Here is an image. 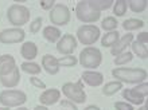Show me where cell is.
<instances>
[{"mask_svg":"<svg viewBox=\"0 0 148 110\" xmlns=\"http://www.w3.org/2000/svg\"><path fill=\"white\" fill-rule=\"evenodd\" d=\"M133 90L136 91V93L140 95V97H143V98H147V95H148V83L147 82L139 83V85H136V86L133 87Z\"/></svg>","mask_w":148,"mask_h":110,"instance_id":"4dcf8cb0","label":"cell"},{"mask_svg":"<svg viewBox=\"0 0 148 110\" xmlns=\"http://www.w3.org/2000/svg\"><path fill=\"white\" fill-rule=\"evenodd\" d=\"M7 19L12 26H15L16 28H20L22 26L28 23L30 10L22 4H12L7 10Z\"/></svg>","mask_w":148,"mask_h":110,"instance_id":"7a4b0ae2","label":"cell"},{"mask_svg":"<svg viewBox=\"0 0 148 110\" xmlns=\"http://www.w3.org/2000/svg\"><path fill=\"white\" fill-rule=\"evenodd\" d=\"M16 110H28V109H27V107H18Z\"/></svg>","mask_w":148,"mask_h":110,"instance_id":"60d3db41","label":"cell"},{"mask_svg":"<svg viewBox=\"0 0 148 110\" xmlns=\"http://www.w3.org/2000/svg\"><path fill=\"white\" fill-rule=\"evenodd\" d=\"M34 110H49V109H47V106L39 105V106H35V107H34Z\"/></svg>","mask_w":148,"mask_h":110,"instance_id":"f35d334b","label":"cell"},{"mask_svg":"<svg viewBox=\"0 0 148 110\" xmlns=\"http://www.w3.org/2000/svg\"><path fill=\"white\" fill-rule=\"evenodd\" d=\"M27 102V94L22 90H3L0 93V103L5 107H19Z\"/></svg>","mask_w":148,"mask_h":110,"instance_id":"277c9868","label":"cell"},{"mask_svg":"<svg viewBox=\"0 0 148 110\" xmlns=\"http://www.w3.org/2000/svg\"><path fill=\"white\" fill-rule=\"evenodd\" d=\"M133 40H135V35H132L131 32H128V34H125V35L120 36L119 42H117V43L114 44L112 48H110V54L114 55V56H117L119 54L124 52L125 50L131 46V43H132Z\"/></svg>","mask_w":148,"mask_h":110,"instance_id":"7c38bea8","label":"cell"},{"mask_svg":"<svg viewBox=\"0 0 148 110\" xmlns=\"http://www.w3.org/2000/svg\"><path fill=\"white\" fill-rule=\"evenodd\" d=\"M141 27H144V22L141 19H127L124 20V23H123V28H124L125 31H135V30H140Z\"/></svg>","mask_w":148,"mask_h":110,"instance_id":"603a6c76","label":"cell"},{"mask_svg":"<svg viewBox=\"0 0 148 110\" xmlns=\"http://www.w3.org/2000/svg\"><path fill=\"white\" fill-rule=\"evenodd\" d=\"M0 110H10V107H5V106H4V107H0Z\"/></svg>","mask_w":148,"mask_h":110,"instance_id":"b9f144b4","label":"cell"},{"mask_svg":"<svg viewBox=\"0 0 148 110\" xmlns=\"http://www.w3.org/2000/svg\"><path fill=\"white\" fill-rule=\"evenodd\" d=\"M51 24L57 27V26H66L70 22V10L66 4L63 3H55V5L50 10V15H49Z\"/></svg>","mask_w":148,"mask_h":110,"instance_id":"ba28073f","label":"cell"},{"mask_svg":"<svg viewBox=\"0 0 148 110\" xmlns=\"http://www.w3.org/2000/svg\"><path fill=\"white\" fill-rule=\"evenodd\" d=\"M61 99V91L58 89H47L39 95V101L43 106H51Z\"/></svg>","mask_w":148,"mask_h":110,"instance_id":"4fadbf2b","label":"cell"},{"mask_svg":"<svg viewBox=\"0 0 148 110\" xmlns=\"http://www.w3.org/2000/svg\"><path fill=\"white\" fill-rule=\"evenodd\" d=\"M75 15L79 22L85 24H93L97 20H100L101 14L100 12L93 11L88 4V0H81L75 4Z\"/></svg>","mask_w":148,"mask_h":110,"instance_id":"52a82bcc","label":"cell"},{"mask_svg":"<svg viewBox=\"0 0 148 110\" xmlns=\"http://www.w3.org/2000/svg\"><path fill=\"white\" fill-rule=\"evenodd\" d=\"M112 77L121 83H129V85H139L145 82L147 79V71L139 67H117L112 70Z\"/></svg>","mask_w":148,"mask_h":110,"instance_id":"6da1fadb","label":"cell"},{"mask_svg":"<svg viewBox=\"0 0 148 110\" xmlns=\"http://www.w3.org/2000/svg\"><path fill=\"white\" fill-rule=\"evenodd\" d=\"M78 60L84 69H97L102 62V54L97 47H86L79 52Z\"/></svg>","mask_w":148,"mask_h":110,"instance_id":"3957f363","label":"cell"},{"mask_svg":"<svg viewBox=\"0 0 148 110\" xmlns=\"http://www.w3.org/2000/svg\"><path fill=\"white\" fill-rule=\"evenodd\" d=\"M42 67H43V70L46 71L47 74H50V75L58 74V71H59L58 59L55 58L54 55H51V54L43 55L42 56Z\"/></svg>","mask_w":148,"mask_h":110,"instance_id":"5bb4252c","label":"cell"},{"mask_svg":"<svg viewBox=\"0 0 148 110\" xmlns=\"http://www.w3.org/2000/svg\"><path fill=\"white\" fill-rule=\"evenodd\" d=\"M20 82V70L18 67H15L12 73H10L8 75H4V77H0V83L3 85L4 87L7 89H11V87H16Z\"/></svg>","mask_w":148,"mask_h":110,"instance_id":"2e32d148","label":"cell"},{"mask_svg":"<svg viewBox=\"0 0 148 110\" xmlns=\"http://www.w3.org/2000/svg\"><path fill=\"white\" fill-rule=\"evenodd\" d=\"M121 94H123V98L129 101L128 103H131V105H139V106H141L145 102V98L140 97L133 89H123Z\"/></svg>","mask_w":148,"mask_h":110,"instance_id":"d6986e66","label":"cell"},{"mask_svg":"<svg viewBox=\"0 0 148 110\" xmlns=\"http://www.w3.org/2000/svg\"><path fill=\"white\" fill-rule=\"evenodd\" d=\"M114 109L116 110H135L133 106L128 102H114Z\"/></svg>","mask_w":148,"mask_h":110,"instance_id":"e575fe53","label":"cell"},{"mask_svg":"<svg viewBox=\"0 0 148 110\" xmlns=\"http://www.w3.org/2000/svg\"><path fill=\"white\" fill-rule=\"evenodd\" d=\"M30 83H31L34 87H36V89H46L45 82H43L42 79L36 78V77H31V78H30Z\"/></svg>","mask_w":148,"mask_h":110,"instance_id":"836d02e7","label":"cell"},{"mask_svg":"<svg viewBox=\"0 0 148 110\" xmlns=\"http://www.w3.org/2000/svg\"><path fill=\"white\" fill-rule=\"evenodd\" d=\"M20 69H22V71L30 74L31 77L32 75H38L42 73V69H40L39 65H36L35 62H23L20 65Z\"/></svg>","mask_w":148,"mask_h":110,"instance_id":"d4e9b609","label":"cell"},{"mask_svg":"<svg viewBox=\"0 0 148 110\" xmlns=\"http://www.w3.org/2000/svg\"><path fill=\"white\" fill-rule=\"evenodd\" d=\"M88 4L89 7L96 12H100L101 14L102 11L105 10H109L113 5V0H88Z\"/></svg>","mask_w":148,"mask_h":110,"instance_id":"ffe728a7","label":"cell"},{"mask_svg":"<svg viewBox=\"0 0 148 110\" xmlns=\"http://www.w3.org/2000/svg\"><path fill=\"white\" fill-rule=\"evenodd\" d=\"M61 110H78L77 105L69 99H63L61 101Z\"/></svg>","mask_w":148,"mask_h":110,"instance_id":"d6a6232c","label":"cell"},{"mask_svg":"<svg viewBox=\"0 0 148 110\" xmlns=\"http://www.w3.org/2000/svg\"><path fill=\"white\" fill-rule=\"evenodd\" d=\"M127 4H128L129 10L135 14H140V12L145 11L147 8L148 1L147 0H127Z\"/></svg>","mask_w":148,"mask_h":110,"instance_id":"cb8c5ba5","label":"cell"},{"mask_svg":"<svg viewBox=\"0 0 148 110\" xmlns=\"http://www.w3.org/2000/svg\"><path fill=\"white\" fill-rule=\"evenodd\" d=\"M16 67V60L15 58L10 54L0 55V77L8 75L12 73V70Z\"/></svg>","mask_w":148,"mask_h":110,"instance_id":"9a60e30c","label":"cell"},{"mask_svg":"<svg viewBox=\"0 0 148 110\" xmlns=\"http://www.w3.org/2000/svg\"><path fill=\"white\" fill-rule=\"evenodd\" d=\"M119 90H123V83L119 82V81H112L102 87V94L106 95V97H112L116 93H119Z\"/></svg>","mask_w":148,"mask_h":110,"instance_id":"7402d4cb","label":"cell"},{"mask_svg":"<svg viewBox=\"0 0 148 110\" xmlns=\"http://www.w3.org/2000/svg\"><path fill=\"white\" fill-rule=\"evenodd\" d=\"M62 36V32L58 27H54V26H47V27L43 28V38L50 42V43H57Z\"/></svg>","mask_w":148,"mask_h":110,"instance_id":"ac0fdd59","label":"cell"},{"mask_svg":"<svg viewBox=\"0 0 148 110\" xmlns=\"http://www.w3.org/2000/svg\"><path fill=\"white\" fill-rule=\"evenodd\" d=\"M20 55L23 56L24 59H27L28 62L30 60H34L38 55V47H36L35 43L32 42H24L22 44V48H20Z\"/></svg>","mask_w":148,"mask_h":110,"instance_id":"e0dca14e","label":"cell"},{"mask_svg":"<svg viewBox=\"0 0 148 110\" xmlns=\"http://www.w3.org/2000/svg\"><path fill=\"white\" fill-rule=\"evenodd\" d=\"M39 4H40L42 10H51L55 5V1L54 0H40Z\"/></svg>","mask_w":148,"mask_h":110,"instance_id":"d590c367","label":"cell"},{"mask_svg":"<svg viewBox=\"0 0 148 110\" xmlns=\"http://www.w3.org/2000/svg\"><path fill=\"white\" fill-rule=\"evenodd\" d=\"M119 39H120V34H119V31H110V32H106L105 35L101 38V44L102 47H110L112 48L114 44L119 42Z\"/></svg>","mask_w":148,"mask_h":110,"instance_id":"44dd1931","label":"cell"},{"mask_svg":"<svg viewBox=\"0 0 148 110\" xmlns=\"http://www.w3.org/2000/svg\"><path fill=\"white\" fill-rule=\"evenodd\" d=\"M77 46L78 42L75 36L71 34H66V35L61 36V39L57 42V51L62 55H73Z\"/></svg>","mask_w":148,"mask_h":110,"instance_id":"30bf717a","label":"cell"},{"mask_svg":"<svg viewBox=\"0 0 148 110\" xmlns=\"http://www.w3.org/2000/svg\"><path fill=\"white\" fill-rule=\"evenodd\" d=\"M84 110H101L98 106H96V105H89V106H86Z\"/></svg>","mask_w":148,"mask_h":110,"instance_id":"74e56055","label":"cell"},{"mask_svg":"<svg viewBox=\"0 0 148 110\" xmlns=\"http://www.w3.org/2000/svg\"><path fill=\"white\" fill-rule=\"evenodd\" d=\"M62 93L69 101L74 103H84L86 101V93L82 86V81L78 82H67L62 86Z\"/></svg>","mask_w":148,"mask_h":110,"instance_id":"8992f818","label":"cell"},{"mask_svg":"<svg viewBox=\"0 0 148 110\" xmlns=\"http://www.w3.org/2000/svg\"><path fill=\"white\" fill-rule=\"evenodd\" d=\"M136 40L139 42V43H141L143 46H145V47H147V46H148V34H147V32H140V34L137 35Z\"/></svg>","mask_w":148,"mask_h":110,"instance_id":"8d00e7d4","label":"cell"},{"mask_svg":"<svg viewBox=\"0 0 148 110\" xmlns=\"http://www.w3.org/2000/svg\"><path fill=\"white\" fill-rule=\"evenodd\" d=\"M139 110H147V102L143 103V105H141V106L139 107Z\"/></svg>","mask_w":148,"mask_h":110,"instance_id":"ab89813d","label":"cell"},{"mask_svg":"<svg viewBox=\"0 0 148 110\" xmlns=\"http://www.w3.org/2000/svg\"><path fill=\"white\" fill-rule=\"evenodd\" d=\"M75 36H77L78 42H81L84 46H92L100 39L101 31L94 24H85V26H81L77 30Z\"/></svg>","mask_w":148,"mask_h":110,"instance_id":"5b68a950","label":"cell"},{"mask_svg":"<svg viewBox=\"0 0 148 110\" xmlns=\"http://www.w3.org/2000/svg\"><path fill=\"white\" fill-rule=\"evenodd\" d=\"M42 26H43V19L39 16L35 20H32V23L30 24V31H31L32 34H36V32H39V30L42 28Z\"/></svg>","mask_w":148,"mask_h":110,"instance_id":"1f68e13d","label":"cell"},{"mask_svg":"<svg viewBox=\"0 0 148 110\" xmlns=\"http://www.w3.org/2000/svg\"><path fill=\"white\" fill-rule=\"evenodd\" d=\"M117 26H119V22L114 16H108L105 19L101 22V28L105 30L106 32H110V31H116Z\"/></svg>","mask_w":148,"mask_h":110,"instance_id":"83f0119b","label":"cell"},{"mask_svg":"<svg viewBox=\"0 0 148 110\" xmlns=\"http://www.w3.org/2000/svg\"><path fill=\"white\" fill-rule=\"evenodd\" d=\"M26 38V32L23 28H7L0 32V43L3 44H15L22 43Z\"/></svg>","mask_w":148,"mask_h":110,"instance_id":"9c48e42d","label":"cell"},{"mask_svg":"<svg viewBox=\"0 0 148 110\" xmlns=\"http://www.w3.org/2000/svg\"><path fill=\"white\" fill-rule=\"evenodd\" d=\"M59 67H74L78 63V59L74 55H63V58L58 59Z\"/></svg>","mask_w":148,"mask_h":110,"instance_id":"f546056e","label":"cell"},{"mask_svg":"<svg viewBox=\"0 0 148 110\" xmlns=\"http://www.w3.org/2000/svg\"><path fill=\"white\" fill-rule=\"evenodd\" d=\"M132 59H133L132 51H124V52H121V54H119L116 58L113 59V63H114L116 66H124L127 63L132 62Z\"/></svg>","mask_w":148,"mask_h":110,"instance_id":"4316f807","label":"cell"},{"mask_svg":"<svg viewBox=\"0 0 148 110\" xmlns=\"http://www.w3.org/2000/svg\"><path fill=\"white\" fill-rule=\"evenodd\" d=\"M81 81L85 82L88 86L97 87V86H100V85H102V82H104V75H102L101 73H98V71L86 70L82 73Z\"/></svg>","mask_w":148,"mask_h":110,"instance_id":"8fae6325","label":"cell"},{"mask_svg":"<svg viewBox=\"0 0 148 110\" xmlns=\"http://www.w3.org/2000/svg\"><path fill=\"white\" fill-rule=\"evenodd\" d=\"M113 15L120 18V16H124L127 14V10H128V4H127V0H117V1H113Z\"/></svg>","mask_w":148,"mask_h":110,"instance_id":"484cf974","label":"cell"},{"mask_svg":"<svg viewBox=\"0 0 148 110\" xmlns=\"http://www.w3.org/2000/svg\"><path fill=\"white\" fill-rule=\"evenodd\" d=\"M131 47H132V51L139 56L140 59H147L148 58V51H147V47L143 46L141 43H139L137 40H133L131 43Z\"/></svg>","mask_w":148,"mask_h":110,"instance_id":"f1b7e54d","label":"cell"}]
</instances>
